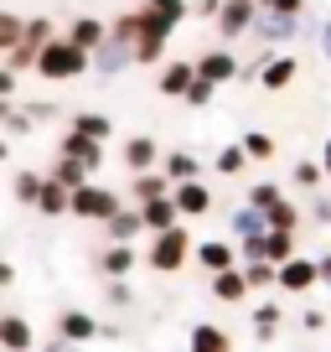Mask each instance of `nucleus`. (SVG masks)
<instances>
[{"label":"nucleus","instance_id":"nucleus-21","mask_svg":"<svg viewBox=\"0 0 331 352\" xmlns=\"http://www.w3.org/2000/svg\"><path fill=\"white\" fill-rule=\"evenodd\" d=\"M99 331L104 327L89 316V311H62V316H57V337H67V342H93Z\"/></svg>","mask_w":331,"mask_h":352},{"label":"nucleus","instance_id":"nucleus-11","mask_svg":"<svg viewBox=\"0 0 331 352\" xmlns=\"http://www.w3.org/2000/svg\"><path fill=\"white\" fill-rule=\"evenodd\" d=\"M238 67H243V63L228 52V47H212V52L197 57V73L207 78V83H218V88H222V83H238Z\"/></svg>","mask_w":331,"mask_h":352},{"label":"nucleus","instance_id":"nucleus-39","mask_svg":"<svg viewBox=\"0 0 331 352\" xmlns=\"http://www.w3.org/2000/svg\"><path fill=\"white\" fill-rule=\"evenodd\" d=\"M279 197H285V192H279L275 182H254V187H243V202H254V208H264V212L275 208Z\"/></svg>","mask_w":331,"mask_h":352},{"label":"nucleus","instance_id":"nucleus-24","mask_svg":"<svg viewBox=\"0 0 331 352\" xmlns=\"http://www.w3.org/2000/svg\"><path fill=\"white\" fill-rule=\"evenodd\" d=\"M161 171L171 176V187L176 182H192V176H202V161L192 151H161Z\"/></svg>","mask_w":331,"mask_h":352},{"label":"nucleus","instance_id":"nucleus-26","mask_svg":"<svg viewBox=\"0 0 331 352\" xmlns=\"http://www.w3.org/2000/svg\"><path fill=\"white\" fill-rule=\"evenodd\" d=\"M212 296L218 300H243L249 296V280H243V264H233V270H218V275H212Z\"/></svg>","mask_w":331,"mask_h":352},{"label":"nucleus","instance_id":"nucleus-25","mask_svg":"<svg viewBox=\"0 0 331 352\" xmlns=\"http://www.w3.org/2000/svg\"><path fill=\"white\" fill-rule=\"evenodd\" d=\"M0 347L5 352H32V321L26 316H0Z\"/></svg>","mask_w":331,"mask_h":352},{"label":"nucleus","instance_id":"nucleus-1","mask_svg":"<svg viewBox=\"0 0 331 352\" xmlns=\"http://www.w3.org/2000/svg\"><path fill=\"white\" fill-rule=\"evenodd\" d=\"M93 67V52H83L78 42H67V36H52V42L42 47V57H36V73L47 78V83H73V78H83Z\"/></svg>","mask_w":331,"mask_h":352},{"label":"nucleus","instance_id":"nucleus-48","mask_svg":"<svg viewBox=\"0 0 331 352\" xmlns=\"http://www.w3.org/2000/svg\"><path fill=\"white\" fill-rule=\"evenodd\" d=\"M222 0H192V16H202V21H218Z\"/></svg>","mask_w":331,"mask_h":352},{"label":"nucleus","instance_id":"nucleus-58","mask_svg":"<svg viewBox=\"0 0 331 352\" xmlns=\"http://www.w3.org/2000/svg\"><path fill=\"white\" fill-rule=\"evenodd\" d=\"M5 114H11V99H0V124H5Z\"/></svg>","mask_w":331,"mask_h":352},{"label":"nucleus","instance_id":"nucleus-28","mask_svg":"<svg viewBox=\"0 0 331 352\" xmlns=\"http://www.w3.org/2000/svg\"><path fill=\"white\" fill-rule=\"evenodd\" d=\"M67 202H73V192H67L62 182H52V176H47V182H42V197H36V212H42V218H62Z\"/></svg>","mask_w":331,"mask_h":352},{"label":"nucleus","instance_id":"nucleus-35","mask_svg":"<svg viewBox=\"0 0 331 352\" xmlns=\"http://www.w3.org/2000/svg\"><path fill=\"white\" fill-rule=\"evenodd\" d=\"M238 145L249 151V161H275V151H279V145H275V135H264V130H249Z\"/></svg>","mask_w":331,"mask_h":352},{"label":"nucleus","instance_id":"nucleus-32","mask_svg":"<svg viewBox=\"0 0 331 352\" xmlns=\"http://www.w3.org/2000/svg\"><path fill=\"white\" fill-rule=\"evenodd\" d=\"M300 223H306V208H295L290 197H279L275 208H269V228H285V233H300Z\"/></svg>","mask_w":331,"mask_h":352},{"label":"nucleus","instance_id":"nucleus-3","mask_svg":"<svg viewBox=\"0 0 331 352\" xmlns=\"http://www.w3.org/2000/svg\"><path fill=\"white\" fill-rule=\"evenodd\" d=\"M52 36H57V32H52V21H47V16H32V21L21 26V42H16L5 57H0V63L11 67L16 78H21V73H36V57H42V47L52 42Z\"/></svg>","mask_w":331,"mask_h":352},{"label":"nucleus","instance_id":"nucleus-45","mask_svg":"<svg viewBox=\"0 0 331 352\" xmlns=\"http://www.w3.org/2000/svg\"><path fill=\"white\" fill-rule=\"evenodd\" d=\"M212 94H218V83H207V78H192V88H187V104H192V109H207V104H212Z\"/></svg>","mask_w":331,"mask_h":352},{"label":"nucleus","instance_id":"nucleus-37","mask_svg":"<svg viewBox=\"0 0 331 352\" xmlns=\"http://www.w3.org/2000/svg\"><path fill=\"white\" fill-rule=\"evenodd\" d=\"M290 254H300V233H285V228H269V259L285 264Z\"/></svg>","mask_w":331,"mask_h":352},{"label":"nucleus","instance_id":"nucleus-9","mask_svg":"<svg viewBox=\"0 0 331 352\" xmlns=\"http://www.w3.org/2000/svg\"><path fill=\"white\" fill-rule=\"evenodd\" d=\"M300 73V63L290 52H264L259 57V88H269V94H279V88H290Z\"/></svg>","mask_w":331,"mask_h":352},{"label":"nucleus","instance_id":"nucleus-5","mask_svg":"<svg viewBox=\"0 0 331 352\" xmlns=\"http://www.w3.org/2000/svg\"><path fill=\"white\" fill-rule=\"evenodd\" d=\"M259 11H264V0H222V11H218V21H212V26L233 42V36H249V32H254Z\"/></svg>","mask_w":331,"mask_h":352},{"label":"nucleus","instance_id":"nucleus-19","mask_svg":"<svg viewBox=\"0 0 331 352\" xmlns=\"http://www.w3.org/2000/svg\"><path fill=\"white\" fill-rule=\"evenodd\" d=\"M166 192H171V176H166L161 166H155V171H135L130 176V202H135V208L150 202V197H166Z\"/></svg>","mask_w":331,"mask_h":352},{"label":"nucleus","instance_id":"nucleus-55","mask_svg":"<svg viewBox=\"0 0 331 352\" xmlns=\"http://www.w3.org/2000/svg\"><path fill=\"white\" fill-rule=\"evenodd\" d=\"M11 280H16V270H11V264H5V259H0V290L11 285Z\"/></svg>","mask_w":331,"mask_h":352},{"label":"nucleus","instance_id":"nucleus-20","mask_svg":"<svg viewBox=\"0 0 331 352\" xmlns=\"http://www.w3.org/2000/svg\"><path fill=\"white\" fill-rule=\"evenodd\" d=\"M140 264V254H135V243H109V249L99 254V270H104V280H124Z\"/></svg>","mask_w":331,"mask_h":352},{"label":"nucleus","instance_id":"nucleus-53","mask_svg":"<svg viewBox=\"0 0 331 352\" xmlns=\"http://www.w3.org/2000/svg\"><path fill=\"white\" fill-rule=\"evenodd\" d=\"M316 264H321V285H331V249H326V254H321V259H316Z\"/></svg>","mask_w":331,"mask_h":352},{"label":"nucleus","instance_id":"nucleus-54","mask_svg":"<svg viewBox=\"0 0 331 352\" xmlns=\"http://www.w3.org/2000/svg\"><path fill=\"white\" fill-rule=\"evenodd\" d=\"M42 352H78V342H67V337H57L52 347H42Z\"/></svg>","mask_w":331,"mask_h":352},{"label":"nucleus","instance_id":"nucleus-30","mask_svg":"<svg viewBox=\"0 0 331 352\" xmlns=\"http://www.w3.org/2000/svg\"><path fill=\"white\" fill-rule=\"evenodd\" d=\"M243 280H249V290H269V285H279V264L275 259H249L243 264Z\"/></svg>","mask_w":331,"mask_h":352},{"label":"nucleus","instance_id":"nucleus-7","mask_svg":"<svg viewBox=\"0 0 331 352\" xmlns=\"http://www.w3.org/2000/svg\"><path fill=\"white\" fill-rule=\"evenodd\" d=\"M316 280H321V264L310 259V254H290V259L279 264V290H290V296H306Z\"/></svg>","mask_w":331,"mask_h":352},{"label":"nucleus","instance_id":"nucleus-31","mask_svg":"<svg viewBox=\"0 0 331 352\" xmlns=\"http://www.w3.org/2000/svg\"><path fill=\"white\" fill-rule=\"evenodd\" d=\"M73 130H83V135H93V140H104V145H109L114 120H109V114H99V109H83V114H73Z\"/></svg>","mask_w":331,"mask_h":352},{"label":"nucleus","instance_id":"nucleus-14","mask_svg":"<svg viewBox=\"0 0 331 352\" xmlns=\"http://www.w3.org/2000/svg\"><path fill=\"white\" fill-rule=\"evenodd\" d=\"M140 212H145V233H166V228H176V223H187L171 192H166V197H150V202H140Z\"/></svg>","mask_w":331,"mask_h":352},{"label":"nucleus","instance_id":"nucleus-51","mask_svg":"<svg viewBox=\"0 0 331 352\" xmlns=\"http://www.w3.org/2000/svg\"><path fill=\"white\" fill-rule=\"evenodd\" d=\"M300 327H306V331H321V327H326V316L310 306V311H300Z\"/></svg>","mask_w":331,"mask_h":352},{"label":"nucleus","instance_id":"nucleus-17","mask_svg":"<svg viewBox=\"0 0 331 352\" xmlns=\"http://www.w3.org/2000/svg\"><path fill=\"white\" fill-rule=\"evenodd\" d=\"M119 155H124V166H130V176L135 171H155V166H161V145H155L150 135H130Z\"/></svg>","mask_w":331,"mask_h":352},{"label":"nucleus","instance_id":"nucleus-4","mask_svg":"<svg viewBox=\"0 0 331 352\" xmlns=\"http://www.w3.org/2000/svg\"><path fill=\"white\" fill-rule=\"evenodd\" d=\"M119 208H124L119 192H109L104 182H83V187H73V202H67L73 218H89V223H109Z\"/></svg>","mask_w":331,"mask_h":352},{"label":"nucleus","instance_id":"nucleus-50","mask_svg":"<svg viewBox=\"0 0 331 352\" xmlns=\"http://www.w3.org/2000/svg\"><path fill=\"white\" fill-rule=\"evenodd\" d=\"M316 47H321V57L331 63V21H316Z\"/></svg>","mask_w":331,"mask_h":352},{"label":"nucleus","instance_id":"nucleus-18","mask_svg":"<svg viewBox=\"0 0 331 352\" xmlns=\"http://www.w3.org/2000/svg\"><path fill=\"white\" fill-rule=\"evenodd\" d=\"M192 78H197V63H161V78H155V88H161L166 99H187Z\"/></svg>","mask_w":331,"mask_h":352},{"label":"nucleus","instance_id":"nucleus-12","mask_svg":"<svg viewBox=\"0 0 331 352\" xmlns=\"http://www.w3.org/2000/svg\"><path fill=\"white\" fill-rule=\"evenodd\" d=\"M228 233H233V243L254 239V233H269V212L254 208V202H238V208L228 212Z\"/></svg>","mask_w":331,"mask_h":352},{"label":"nucleus","instance_id":"nucleus-27","mask_svg":"<svg viewBox=\"0 0 331 352\" xmlns=\"http://www.w3.org/2000/svg\"><path fill=\"white\" fill-rule=\"evenodd\" d=\"M47 176H52V182H62L67 192H73V187H83V182H93V171H89V166H83V161H73V155H62V151H57V161H52V171H47Z\"/></svg>","mask_w":331,"mask_h":352},{"label":"nucleus","instance_id":"nucleus-15","mask_svg":"<svg viewBox=\"0 0 331 352\" xmlns=\"http://www.w3.org/2000/svg\"><path fill=\"white\" fill-rule=\"evenodd\" d=\"M171 197H176L181 218H202V212H212V192L202 187V176H192V182H176V187H171Z\"/></svg>","mask_w":331,"mask_h":352},{"label":"nucleus","instance_id":"nucleus-34","mask_svg":"<svg viewBox=\"0 0 331 352\" xmlns=\"http://www.w3.org/2000/svg\"><path fill=\"white\" fill-rule=\"evenodd\" d=\"M166 63V36H135V67Z\"/></svg>","mask_w":331,"mask_h":352},{"label":"nucleus","instance_id":"nucleus-52","mask_svg":"<svg viewBox=\"0 0 331 352\" xmlns=\"http://www.w3.org/2000/svg\"><path fill=\"white\" fill-rule=\"evenodd\" d=\"M11 94H16V73L0 63V99H11Z\"/></svg>","mask_w":331,"mask_h":352},{"label":"nucleus","instance_id":"nucleus-43","mask_svg":"<svg viewBox=\"0 0 331 352\" xmlns=\"http://www.w3.org/2000/svg\"><path fill=\"white\" fill-rule=\"evenodd\" d=\"M306 218L310 223H316V228H326V223H331V192H310V202H306Z\"/></svg>","mask_w":331,"mask_h":352},{"label":"nucleus","instance_id":"nucleus-41","mask_svg":"<svg viewBox=\"0 0 331 352\" xmlns=\"http://www.w3.org/2000/svg\"><path fill=\"white\" fill-rule=\"evenodd\" d=\"M275 331H279V306L269 300V306H259V311H254V337H259V342H269Z\"/></svg>","mask_w":331,"mask_h":352},{"label":"nucleus","instance_id":"nucleus-2","mask_svg":"<svg viewBox=\"0 0 331 352\" xmlns=\"http://www.w3.org/2000/svg\"><path fill=\"white\" fill-rule=\"evenodd\" d=\"M192 233L187 223H176V228H166V233H150V243H145V264H150L155 275H176V270H187L192 259Z\"/></svg>","mask_w":331,"mask_h":352},{"label":"nucleus","instance_id":"nucleus-56","mask_svg":"<svg viewBox=\"0 0 331 352\" xmlns=\"http://www.w3.org/2000/svg\"><path fill=\"white\" fill-rule=\"evenodd\" d=\"M321 166H326V176H331V140L321 145Z\"/></svg>","mask_w":331,"mask_h":352},{"label":"nucleus","instance_id":"nucleus-8","mask_svg":"<svg viewBox=\"0 0 331 352\" xmlns=\"http://www.w3.org/2000/svg\"><path fill=\"white\" fill-rule=\"evenodd\" d=\"M57 151H62V155H73V161H83V166H89L93 176L104 171V140H93V135L73 130V124L62 130V145H57Z\"/></svg>","mask_w":331,"mask_h":352},{"label":"nucleus","instance_id":"nucleus-42","mask_svg":"<svg viewBox=\"0 0 331 352\" xmlns=\"http://www.w3.org/2000/svg\"><path fill=\"white\" fill-rule=\"evenodd\" d=\"M109 36H119V42H130V47H135V36H140V11L114 16V21H109Z\"/></svg>","mask_w":331,"mask_h":352},{"label":"nucleus","instance_id":"nucleus-47","mask_svg":"<svg viewBox=\"0 0 331 352\" xmlns=\"http://www.w3.org/2000/svg\"><path fill=\"white\" fill-rule=\"evenodd\" d=\"M26 114H32L36 124H52V120H57L62 109H57V104H47V99H36V104H26Z\"/></svg>","mask_w":331,"mask_h":352},{"label":"nucleus","instance_id":"nucleus-44","mask_svg":"<svg viewBox=\"0 0 331 352\" xmlns=\"http://www.w3.org/2000/svg\"><path fill=\"white\" fill-rule=\"evenodd\" d=\"M0 130H5V135H16V140H26V135L36 130V120H32L26 109H16V104H11V114H5V124H0Z\"/></svg>","mask_w":331,"mask_h":352},{"label":"nucleus","instance_id":"nucleus-16","mask_svg":"<svg viewBox=\"0 0 331 352\" xmlns=\"http://www.w3.org/2000/svg\"><path fill=\"white\" fill-rule=\"evenodd\" d=\"M104 233H109V243H135V239L145 233V212L135 208V202H124V208L104 223Z\"/></svg>","mask_w":331,"mask_h":352},{"label":"nucleus","instance_id":"nucleus-46","mask_svg":"<svg viewBox=\"0 0 331 352\" xmlns=\"http://www.w3.org/2000/svg\"><path fill=\"white\" fill-rule=\"evenodd\" d=\"M104 300H109V306H130V285H124V280H104Z\"/></svg>","mask_w":331,"mask_h":352},{"label":"nucleus","instance_id":"nucleus-59","mask_svg":"<svg viewBox=\"0 0 331 352\" xmlns=\"http://www.w3.org/2000/svg\"><path fill=\"white\" fill-rule=\"evenodd\" d=\"M187 352H192V347H187Z\"/></svg>","mask_w":331,"mask_h":352},{"label":"nucleus","instance_id":"nucleus-33","mask_svg":"<svg viewBox=\"0 0 331 352\" xmlns=\"http://www.w3.org/2000/svg\"><path fill=\"white\" fill-rule=\"evenodd\" d=\"M42 182H47L42 171H16V182H11L16 202H26V208H36V197H42Z\"/></svg>","mask_w":331,"mask_h":352},{"label":"nucleus","instance_id":"nucleus-49","mask_svg":"<svg viewBox=\"0 0 331 352\" xmlns=\"http://www.w3.org/2000/svg\"><path fill=\"white\" fill-rule=\"evenodd\" d=\"M264 11H279V16H300L306 0H264Z\"/></svg>","mask_w":331,"mask_h":352},{"label":"nucleus","instance_id":"nucleus-29","mask_svg":"<svg viewBox=\"0 0 331 352\" xmlns=\"http://www.w3.org/2000/svg\"><path fill=\"white\" fill-rule=\"evenodd\" d=\"M290 182H295V187H306V192H316L321 182H326V166H321V155H300V161L290 166Z\"/></svg>","mask_w":331,"mask_h":352},{"label":"nucleus","instance_id":"nucleus-22","mask_svg":"<svg viewBox=\"0 0 331 352\" xmlns=\"http://www.w3.org/2000/svg\"><path fill=\"white\" fill-rule=\"evenodd\" d=\"M62 36H67V42H78L83 52H93V47L109 36V26H104L99 16H78V21H67V32H62Z\"/></svg>","mask_w":331,"mask_h":352},{"label":"nucleus","instance_id":"nucleus-36","mask_svg":"<svg viewBox=\"0 0 331 352\" xmlns=\"http://www.w3.org/2000/svg\"><path fill=\"white\" fill-rule=\"evenodd\" d=\"M140 6H145V11H155V16H166L171 26H181L192 16V0H140Z\"/></svg>","mask_w":331,"mask_h":352},{"label":"nucleus","instance_id":"nucleus-23","mask_svg":"<svg viewBox=\"0 0 331 352\" xmlns=\"http://www.w3.org/2000/svg\"><path fill=\"white\" fill-rule=\"evenodd\" d=\"M187 347L192 352H233V337L222 327H212V321H197L192 327V337H187Z\"/></svg>","mask_w":331,"mask_h":352},{"label":"nucleus","instance_id":"nucleus-40","mask_svg":"<svg viewBox=\"0 0 331 352\" xmlns=\"http://www.w3.org/2000/svg\"><path fill=\"white\" fill-rule=\"evenodd\" d=\"M21 16H16V11H0V57H5V52H11V47L16 42H21Z\"/></svg>","mask_w":331,"mask_h":352},{"label":"nucleus","instance_id":"nucleus-38","mask_svg":"<svg viewBox=\"0 0 331 352\" xmlns=\"http://www.w3.org/2000/svg\"><path fill=\"white\" fill-rule=\"evenodd\" d=\"M212 166H218V176H243V166H249V151H243V145H222Z\"/></svg>","mask_w":331,"mask_h":352},{"label":"nucleus","instance_id":"nucleus-10","mask_svg":"<svg viewBox=\"0 0 331 352\" xmlns=\"http://www.w3.org/2000/svg\"><path fill=\"white\" fill-rule=\"evenodd\" d=\"M249 36H259L264 47H279V42H295L300 36V16H279V11H259V21H254V32Z\"/></svg>","mask_w":331,"mask_h":352},{"label":"nucleus","instance_id":"nucleus-13","mask_svg":"<svg viewBox=\"0 0 331 352\" xmlns=\"http://www.w3.org/2000/svg\"><path fill=\"white\" fill-rule=\"evenodd\" d=\"M192 259H197L207 275H218V270H233V264H238V243L233 239H207V243L192 249Z\"/></svg>","mask_w":331,"mask_h":352},{"label":"nucleus","instance_id":"nucleus-57","mask_svg":"<svg viewBox=\"0 0 331 352\" xmlns=\"http://www.w3.org/2000/svg\"><path fill=\"white\" fill-rule=\"evenodd\" d=\"M0 161H11V140L5 135H0Z\"/></svg>","mask_w":331,"mask_h":352},{"label":"nucleus","instance_id":"nucleus-6","mask_svg":"<svg viewBox=\"0 0 331 352\" xmlns=\"http://www.w3.org/2000/svg\"><path fill=\"white\" fill-rule=\"evenodd\" d=\"M124 67H135V47L119 42V36H104V42L93 47V73L99 78H119Z\"/></svg>","mask_w":331,"mask_h":352}]
</instances>
